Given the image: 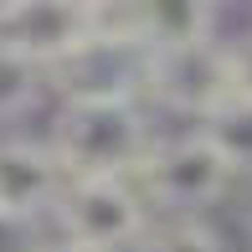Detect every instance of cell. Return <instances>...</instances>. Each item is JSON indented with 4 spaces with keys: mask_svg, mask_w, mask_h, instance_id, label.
Listing matches in <instances>:
<instances>
[{
    "mask_svg": "<svg viewBox=\"0 0 252 252\" xmlns=\"http://www.w3.org/2000/svg\"><path fill=\"white\" fill-rule=\"evenodd\" d=\"M41 93H47V67L16 52L10 41H0V124L26 119L41 103Z\"/></svg>",
    "mask_w": 252,
    "mask_h": 252,
    "instance_id": "cell-9",
    "label": "cell"
},
{
    "mask_svg": "<svg viewBox=\"0 0 252 252\" xmlns=\"http://www.w3.org/2000/svg\"><path fill=\"white\" fill-rule=\"evenodd\" d=\"M47 242V221H26V216H0V252H36Z\"/></svg>",
    "mask_w": 252,
    "mask_h": 252,
    "instance_id": "cell-12",
    "label": "cell"
},
{
    "mask_svg": "<svg viewBox=\"0 0 252 252\" xmlns=\"http://www.w3.org/2000/svg\"><path fill=\"white\" fill-rule=\"evenodd\" d=\"M98 31V16L72 0H0V41L26 52L52 72Z\"/></svg>",
    "mask_w": 252,
    "mask_h": 252,
    "instance_id": "cell-6",
    "label": "cell"
},
{
    "mask_svg": "<svg viewBox=\"0 0 252 252\" xmlns=\"http://www.w3.org/2000/svg\"><path fill=\"white\" fill-rule=\"evenodd\" d=\"M232 98V77H226V41L206 36L186 47L144 52V103H159L186 119H206L216 103Z\"/></svg>",
    "mask_w": 252,
    "mask_h": 252,
    "instance_id": "cell-4",
    "label": "cell"
},
{
    "mask_svg": "<svg viewBox=\"0 0 252 252\" xmlns=\"http://www.w3.org/2000/svg\"><path fill=\"white\" fill-rule=\"evenodd\" d=\"M201 129L216 139V150L232 159L237 175H252V98L232 93L226 103H216V108L201 119Z\"/></svg>",
    "mask_w": 252,
    "mask_h": 252,
    "instance_id": "cell-10",
    "label": "cell"
},
{
    "mask_svg": "<svg viewBox=\"0 0 252 252\" xmlns=\"http://www.w3.org/2000/svg\"><path fill=\"white\" fill-rule=\"evenodd\" d=\"M62 186H67V170L57 165L47 139L0 134V216L47 221V211L62 196Z\"/></svg>",
    "mask_w": 252,
    "mask_h": 252,
    "instance_id": "cell-8",
    "label": "cell"
},
{
    "mask_svg": "<svg viewBox=\"0 0 252 252\" xmlns=\"http://www.w3.org/2000/svg\"><path fill=\"white\" fill-rule=\"evenodd\" d=\"M226 77H232V93L252 98V31L237 41H226Z\"/></svg>",
    "mask_w": 252,
    "mask_h": 252,
    "instance_id": "cell-13",
    "label": "cell"
},
{
    "mask_svg": "<svg viewBox=\"0 0 252 252\" xmlns=\"http://www.w3.org/2000/svg\"><path fill=\"white\" fill-rule=\"evenodd\" d=\"M47 144L67 175H134L155 144L150 108L144 98H62Z\"/></svg>",
    "mask_w": 252,
    "mask_h": 252,
    "instance_id": "cell-1",
    "label": "cell"
},
{
    "mask_svg": "<svg viewBox=\"0 0 252 252\" xmlns=\"http://www.w3.org/2000/svg\"><path fill=\"white\" fill-rule=\"evenodd\" d=\"M134 252H226V247L201 216H159V221L150 216Z\"/></svg>",
    "mask_w": 252,
    "mask_h": 252,
    "instance_id": "cell-11",
    "label": "cell"
},
{
    "mask_svg": "<svg viewBox=\"0 0 252 252\" xmlns=\"http://www.w3.org/2000/svg\"><path fill=\"white\" fill-rule=\"evenodd\" d=\"M103 26H113L139 52H165L211 36L216 0H113L103 10Z\"/></svg>",
    "mask_w": 252,
    "mask_h": 252,
    "instance_id": "cell-7",
    "label": "cell"
},
{
    "mask_svg": "<svg viewBox=\"0 0 252 252\" xmlns=\"http://www.w3.org/2000/svg\"><path fill=\"white\" fill-rule=\"evenodd\" d=\"M72 5H83V10H93V16H103V10H108L113 0H72Z\"/></svg>",
    "mask_w": 252,
    "mask_h": 252,
    "instance_id": "cell-15",
    "label": "cell"
},
{
    "mask_svg": "<svg viewBox=\"0 0 252 252\" xmlns=\"http://www.w3.org/2000/svg\"><path fill=\"white\" fill-rule=\"evenodd\" d=\"M36 252H88V247H72V242H62V237H52V232H47V242H41Z\"/></svg>",
    "mask_w": 252,
    "mask_h": 252,
    "instance_id": "cell-14",
    "label": "cell"
},
{
    "mask_svg": "<svg viewBox=\"0 0 252 252\" xmlns=\"http://www.w3.org/2000/svg\"><path fill=\"white\" fill-rule=\"evenodd\" d=\"M232 159L216 150V139L201 129H186L175 139H155L150 155L134 170V186L159 216H206L211 206H221L237 186Z\"/></svg>",
    "mask_w": 252,
    "mask_h": 252,
    "instance_id": "cell-2",
    "label": "cell"
},
{
    "mask_svg": "<svg viewBox=\"0 0 252 252\" xmlns=\"http://www.w3.org/2000/svg\"><path fill=\"white\" fill-rule=\"evenodd\" d=\"M47 88L62 98H144V52L98 16V31L47 72Z\"/></svg>",
    "mask_w": 252,
    "mask_h": 252,
    "instance_id": "cell-5",
    "label": "cell"
},
{
    "mask_svg": "<svg viewBox=\"0 0 252 252\" xmlns=\"http://www.w3.org/2000/svg\"><path fill=\"white\" fill-rule=\"evenodd\" d=\"M150 216L155 211L134 175H67L62 196L47 211V232L88 252H134Z\"/></svg>",
    "mask_w": 252,
    "mask_h": 252,
    "instance_id": "cell-3",
    "label": "cell"
}]
</instances>
